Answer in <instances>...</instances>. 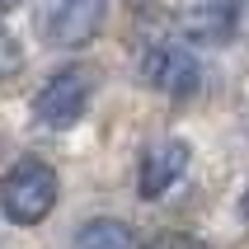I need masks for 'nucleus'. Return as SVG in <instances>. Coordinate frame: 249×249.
I'll return each mask as SVG.
<instances>
[{"label":"nucleus","instance_id":"423d86ee","mask_svg":"<svg viewBox=\"0 0 249 249\" xmlns=\"http://www.w3.org/2000/svg\"><path fill=\"white\" fill-rule=\"evenodd\" d=\"M240 28V0H183V33L202 47H226Z\"/></svg>","mask_w":249,"mask_h":249},{"label":"nucleus","instance_id":"39448f33","mask_svg":"<svg viewBox=\"0 0 249 249\" xmlns=\"http://www.w3.org/2000/svg\"><path fill=\"white\" fill-rule=\"evenodd\" d=\"M104 19H108V0H61L47 19V38L66 52H75V47L99 38Z\"/></svg>","mask_w":249,"mask_h":249},{"label":"nucleus","instance_id":"20e7f679","mask_svg":"<svg viewBox=\"0 0 249 249\" xmlns=\"http://www.w3.org/2000/svg\"><path fill=\"white\" fill-rule=\"evenodd\" d=\"M188 169V141L183 137H160L146 146V155H141V169H137V193L151 202V197H165L174 183H179V174Z\"/></svg>","mask_w":249,"mask_h":249},{"label":"nucleus","instance_id":"9d476101","mask_svg":"<svg viewBox=\"0 0 249 249\" xmlns=\"http://www.w3.org/2000/svg\"><path fill=\"white\" fill-rule=\"evenodd\" d=\"M240 212H245V221H249V193H245V202H240Z\"/></svg>","mask_w":249,"mask_h":249},{"label":"nucleus","instance_id":"7ed1b4c3","mask_svg":"<svg viewBox=\"0 0 249 249\" xmlns=\"http://www.w3.org/2000/svg\"><path fill=\"white\" fill-rule=\"evenodd\" d=\"M89 94H94L89 71L66 66V71H56L52 80L38 89L33 113H38V123H47V127H75L85 118V108H89Z\"/></svg>","mask_w":249,"mask_h":249},{"label":"nucleus","instance_id":"6e6552de","mask_svg":"<svg viewBox=\"0 0 249 249\" xmlns=\"http://www.w3.org/2000/svg\"><path fill=\"white\" fill-rule=\"evenodd\" d=\"M146 249H212V245L197 240V235H183V231H165V235H155Z\"/></svg>","mask_w":249,"mask_h":249},{"label":"nucleus","instance_id":"9b49d317","mask_svg":"<svg viewBox=\"0 0 249 249\" xmlns=\"http://www.w3.org/2000/svg\"><path fill=\"white\" fill-rule=\"evenodd\" d=\"M14 5H19V0H0V10H14Z\"/></svg>","mask_w":249,"mask_h":249},{"label":"nucleus","instance_id":"f03ea898","mask_svg":"<svg viewBox=\"0 0 249 249\" xmlns=\"http://www.w3.org/2000/svg\"><path fill=\"white\" fill-rule=\"evenodd\" d=\"M141 80L151 85L155 94L183 104V99H193L197 85H202V61H197L183 42H155V47L141 52Z\"/></svg>","mask_w":249,"mask_h":249},{"label":"nucleus","instance_id":"0eeeda50","mask_svg":"<svg viewBox=\"0 0 249 249\" xmlns=\"http://www.w3.org/2000/svg\"><path fill=\"white\" fill-rule=\"evenodd\" d=\"M71 249H137V240H132V231L123 221H104L99 216V221H85L75 231Z\"/></svg>","mask_w":249,"mask_h":249},{"label":"nucleus","instance_id":"1a4fd4ad","mask_svg":"<svg viewBox=\"0 0 249 249\" xmlns=\"http://www.w3.org/2000/svg\"><path fill=\"white\" fill-rule=\"evenodd\" d=\"M19 71V42H14V33H5V75H14Z\"/></svg>","mask_w":249,"mask_h":249},{"label":"nucleus","instance_id":"f257e3e1","mask_svg":"<svg viewBox=\"0 0 249 249\" xmlns=\"http://www.w3.org/2000/svg\"><path fill=\"white\" fill-rule=\"evenodd\" d=\"M0 207L10 226H38L47 221V212L56 207V169L42 155H19L5 174L0 188Z\"/></svg>","mask_w":249,"mask_h":249}]
</instances>
